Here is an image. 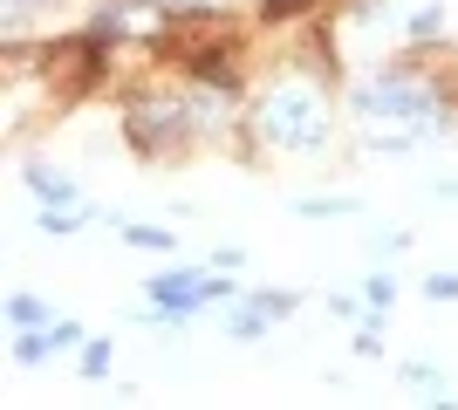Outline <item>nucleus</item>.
Returning a JSON list of instances; mask_svg holds the SVG:
<instances>
[{"instance_id": "f257e3e1", "label": "nucleus", "mask_w": 458, "mask_h": 410, "mask_svg": "<svg viewBox=\"0 0 458 410\" xmlns=\"http://www.w3.org/2000/svg\"><path fill=\"white\" fill-rule=\"evenodd\" d=\"M356 117H363V123H383V137H369V151H383V157H411V144L452 130V110L438 103V89H431V82H418L411 69L369 76L363 89H356Z\"/></svg>"}, {"instance_id": "f03ea898", "label": "nucleus", "mask_w": 458, "mask_h": 410, "mask_svg": "<svg viewBox=\"0 0 458 410\" xmlns=\"http://www.w3.org/2000/svg\"><path fill=\"white\" fill-rule=\"evenodd\" d=\"M260 137L274 151H322L328 144V96H315L308 82H274L260 110H253Z\"/></svg>"}, {"instance_id": "7ed1b4c3", "label": "nucleus", "mask_w": 458, "mask_h": 410, "mask_svg": "<svg viewBox=\"0 0 458 410\" xmlns=\"http://www.w3.org/2000/svg\"><path fill=\"white\" fill-rule=\"evenodd\" d=\"M287 308H294V294H253V301H247L240 314H233L226 329H233V335H260V329H274V322H281Z\"/></svg>"}, {"instance_id": "20e7f679", "label": "nucleus", "mask_w": 458, "mask_h": 410, "mask_svg": "<svg viewBox=\"0 0 458 410\" xmlns=\"http://www.w3.org/2000/svg\"><path fill=\"white\" fill-rule=\"evenodd\" d=\"M103 35H123V28H151V7L144 0H116V7H103V21H96Z\"/></svg>"}, {"instance_id": "39448f33", "label": "nucleus", "mask_w": 458, "mask_h": 410, "mask_svg": "<svg viewBox=\"0 0 458 410\" xmlns=\"http://www.w3.org/2000/svg\"><path fill=\"white\" fill-rule=\"evenodd\" d=\"M7 322H14V329L28 335V329H48V322H55V314L41 308L35 294H7Z\"/></svg>"}, {"instance_id": "423d86ee", "label": "nucleus", "mask_w": 458, "mask_h": 410, "mask_svg": "<svg viewBox=\"0 0 458 410\" xmlns=\"http://www.w3.org/2000/svg\"><path fill=\"white\" fill-rule=\"evenodd\" d=\"M294 213H301V219H349L356 205H349V198H301Z\"/></svg>"}, {"instance_id": "0eeeda50", "label": "nucleus", "mask_w": 458, "mask_h": 410, "mask_svg": "<svg viewBox=\"0 0 458 410\" xmlns=\"http://www.w3.org/2000/svg\"><path fill=\"white\" fill-rule=\"evenodd\" d=\"M28 185H35L41 198H69V178H62V172H48V164H28Z\"/></svg>"}, {"instance_id": "6e6552de", "label": "nucleus", "mask_w": 458, "mask_h": 410, "mask_svg": "<svg viewBox=\"0 0 458 410\" xmlns=\"http://www.w3.org/2000/svg\"><path fill=\"white\" fill-rule=\"evenodd\" d=\"M403 383H418V390H445V383H438V370H431V363H403Z\"/></svg>"}, {"instance_id": "1a4fd4ad", "label": "nucleus", "mask_w": 458, "mask_h": 410, "mask_svg": "<svg viewBox=\"0 0 458 410\" xmlns=\"http://www.w3.org/2000/svg\"><path fill=\"white\" fill-rule=\"evenodd\" d=\"M82 370H89V376L110 370V342H89V349H82Z\"/></svg>"}, {"instance_id": "9d476101", "label": "nucleus", "mask_w": 458, "mask_h": 410, "mask_svg": "<svg viewBox=\"0 0 458 410\" xmlns=\"http://www.w3.org/2000/svg\"><path fill=\"white\" fill-rule=\"evenodd\" d=\"M390 294H397V288H390V273H369V301H377V308H390Z\"/></svg>"}, {"instance_id": "9b49d317", "label": "nucleus", "mask_w": 458, "mask_h": 410, "mask_svg": "<svg viewBox=\"0 0 458 410\" xmlns=\"http://www.w3.org/2000/svg\"><path fill=\"white\" fill-rule=\"evenodd\" d=\"M424 288H431V301H452V294H458V280H452V273H431Z\"/></svg>"}, {"instance_id": "f8f14e48", "label": "nucleus", "mask_w": 458, "mask_h": 410, "mask_svg": "<svg viewBox=\"0 0 458 410\" xmlns=\"http://www.w3.org/2000/svg\"><path fill=\"white\" fill-rule=\"evenodd\" d=\"M157 7H178V14H206V7H226V0H157Z\"/></svg>"}, {"instance_id": "ddd939ff", "label": "nucleus", "mask_w": 458, "mask_h": 410, "mask_svg": "<svg viewBox=\"0 0 458 410\" xmlns=\"http://www.w3.org/2000/svg\"><path fill=\"white\" fill-rule=\"evenodd\" d=\"M35 7H48V0H7V21H28Z\"/></svg>"}]
</instances>
